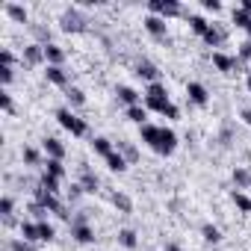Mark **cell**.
<instances>
[{"instance_id":"cell-1","label":"cell","mask_w":251,"mask_h":251,"mask_svg":"<svg viewBox=\"0 0 251 251\" xmlns=\"http://www.w3.org/2000/svg\"><path fill=\"white\" fill-rule=\"evenodd\" d=\"M56 118H59V124H62V127H65V130H71L74 136H83V133H86V121H83V118H77L74 112H68V109H59V112H56Z\"/></svg>"},{"instance_id":"cell-2","label":"cell","mask_w":251,"mask_h":251,"mask_svg":"<svg viewBox=\"0 0 251 251\" xmlns=\"http://www.w3.org/2000/svg\"><path fill=\"white\" fill-rule=\"evenodd\" d=\"M177 148V136H175V130H169V127H160V136H157V145H154V151L157 154H172Z\"/></svg>"},{"instance_id":"cell-3","label":"cell","mask_w":251,"mask_h":251,"mask_svg":"<svg viewBox=\"0 0 251 251\" xmlns=\"http://www.w3.org/2000/svg\"><path fill=\"white\" fill-rule=\"evenodd\" d=\"M36 204H42V207H48L50 213H59L62 219L68 216V213L62 210V204H59V201H56V198H53V195H50V192L45 189V186H39V189H36Z\"/></svg>"},{"instance_id":"cell-4","label":"cell","mask_w":251,"mask_h":251,"mask_svg":"<svg viewBox=\"0 0 251 251\" xmlns=\"http://www.w3.org/2000/svg\"><path fill=\"white\" fill-rule=\"evenodd\" d=\"M151 12L160 18H172V15H180V3H175V0H151Z\"/></svg>"},{"instance_id":"cell-5","label":"cell","mask_w":251,"mask_h":251,"mask_svg":"<svg viewBox=\"0 0 251 251\" xmlns=\"http://www.w3.org/2000/svg\"><path fill=\"white\" fill-rule=\"evenodd\" d=\"M145 27H148V33H154L157 39L166 36V18H160V15H148V18H145Z\"/></svg>"},{"instance_id":"cell-6","label":"cell","mask_w":251,"mask_h":251,"mask_svg":"<svg viewBox=\"0 0 251 251\" xmlns=\"http://www.w3.org/2000/svg\"><path fill=\"white\" fill-rule=\"evenodd\" d=\"M62 30H65V33H77V30H83V18H80L77 12H65V15H62Z\"/></svg>"},{"instance_id":"cell-7","label":"cell","mask_w":251,"mask_h":251,"mask_svg":"<svg viewBox=\"0 0 251 251\" xmlns=\"http://www.w3.org/2000/svg\"><path fill=\"white\" fill-rule=\"evenodd\" d=\"M148 100H154V103H169L166 86H163V83H151V86H148Z\"/></svg>"},{"instance_id":"cell-8","label":"cell","mask_w":251,"mask_h":251,"mask_svg":"<svg viewBox=\"0 0 251 251\" xmlns=\"http://www.w3.org/2000/svg\"><path fill=\"white\" fill-rule=\"evenodd\" d=\"M45 151H48L50 160H62V154H65V148H62L59 139H45Z\"/></svg>"},{"instance_id":"cell-9","label":"cell","mask_w":251,"mask_h":251,"mask_svg":"<svg viewBox=\"0 0 251 251\" xmlns=\"http://www.w3.org/2000/svg\"><path fill=\"white\" fill-rule=\"evenodd\" d=\"M45 74H48V80H50V83H56V86H65V83H68V77H65V71H62L59 65H48V71H45Z\"/></svg>"},{"instance_id":"cell-10","label":"cell","mask_w":251,"mask_h":251,"mask_svg":"<svg viewBox=\"0 0 251 251\" xmlns=\"http://www.w3.org/2000/svg\"><path fill=\"white\" fill-rule=\"evenodd\" d=\"M186 92H189V98H192L195 103H201V106L207 103V89H204L201 83H189V89H186Z\"/></svg>"},{"instance_id":"cell-11","label":"cell","mask_w":251,"mask_h":251,"mask_svg":"<svg viewBox=\"0 0 251 251\" xmlns=\"http://www.w3.org/2000/svg\"><path fill=\"white\" fill-rule=\"evenodd\" d=\"M62 56H65V53H62V48H56V45H45V59H48L50 65H59V62H62Z\"/></svg>"},{"instance_id":"cell-12","label":"cell","mask_w":251,"mask_h":251,"mask_svg":"<svg viewBox=\"0 0 251 251\" xmlns=\"http://www.w3.org/2000/svg\"><path fill=\"white\" fill-rule=\"evenodd\" d=\"M42 59H45V45H30V48H27V62L36 65V62H42Z\"/></svg>"},{"instance_id":"cell-13","label":"cell","mask_w":251,"mask_h":251,"mask_svg":"<svg viewBox=\"0 0 251 251\" xmlns=\"http://www.w3.org/2000/svg\"><path fill=\"white\" fill-rule=\"evenodd\" d=\"M157 136H160V127H154V124H142V139L154 148L157 145Z\"/></svg>"},{"instance_id":"cell-14","label":"cell","mask_w":251,"mask_h":251,"mask_svg":"<svg viewBox=\"0 0 251 251\" xmlns=\"http://www.w3.org/2000/svg\"><path fill=\"white\" fill-rule=\"evenodd\" d=\"M106 166H109L112 172H124V169H127V160H124L121 154H115V151H112V154L106 157Z\"/></svg>"},{"instance_id":"cell-15","label":"cell","mask_w":251,"mask_h":251,"mask_svg":"<svg viewBox=\"0 0 251 251\" xmlns=\"http://www.w3.org/2000/svg\"><path fill=\"white\" fill-rule=\"evenodd\" d=\"M118 98L127 103V106H136V100H139V95H136L130 86H121V89H118Z\"/></svg>"},{"instance_id":"cell-16","label":"cell","mask_w":251,"mask_h":251,"mask_svg":"<svg viewBox=\"0 0 251 251\" xmlns=\"http://www.w3.org/2000/svg\"><path fill=\"white\" fill-rule=\"evenodd\" d=\"M213 62H216L219 71H230V68L236 65V59H230V56H225V53H213Z\"/></svg>"},{"instance_id":"cell-17","label":"cell","mask_w":251,"mask_h":251,"mask_svg":"<svg viewBox=\"0 0 251 251\" xmlns=\"http://www.w3.org/2000/svg\"><path fill=\"white\" fill-rule=\"evenodd\" d=\"M136 74H139V77H145V80H154V83H157V74H160V71H157V68H154L151 62H139Z\"/></svg>"},{"instance_id":"cell-18","label":"cell","mask_w":251,"mask_h":251,"mask_svg":"<svg viewBox=\"0 0 251 251\" xmlns=\"http://www.w3.org/2000/svg\"><path fill=\"white\" fill-rule=\"evenodd\" d=\"M189 24H192V30H195L198 36H207V30H210V24H207L201 15H189Z\"/></svg>"},{"instance_id":"cell-19","label":"cell","mask_w":251,"mask_h":251,"mask_svg":"<svg viewBox=\"0 0 251 251\" xmlns=\"http://www.w3.org/2000/svg\"><path fill=\"white\" fill-rule=\"evenodd\" d=\"M80 186H83V192H98V177L86 169V172H83V183H80Z\"/></svg>"},{"instance_id":"cell-20","label":"cell","mask_w":251,"mask_h":251,"mask_svg":"<svg viewBox=\"0 0 251 251\" xmlns=\"http://www.w3.org/2000/svg\"><path fill=\"white\" fill-rule=\"evenodd\" d=\"M21 236H24L27 242H33V239H42V236H39V225H30V222H24V225H21Z\"/></svg>"},{"instance_id":"cell-21","label":"cell","mask_w":251,"mask_h":251,"mask_svg":"<svg viewBox=\"0 0 251 251\" xmlns=\"http://www.w3.org/2000/svg\"><path fill=\"white\" fill-rule=\"evenodd\" d=\"M112 204H115L121 213H130V207H133V204H130V198H127V195H121V192H115V195H112Z\"/></svg>"},{"instance_id":"cell-22","label":"cell","mask_w":251,"mask_h":251,"mask_svg":"<svg viewBox=\"0 0 251 251\" xmlns=\"http://www.w3.org/2000/svg\"><path fill=\"white\" fill-rule=\"evenodd\" d=\"M6 12H9V18H15V21H27V9L24 6H15V3H6Z\"/></svg>"},{"instance_id":"cell-23","label":"cell","mask_w":251,"mask_h":251,"mask_svg":"<svg viewBox=\"0 0 251 251\" xmlns=\"http://www.w3.org/2000/svg\"><path fill=\"white\" fill-rule=\"evenodd\" d=\"M127 118H130V121H136V124H145V118H148V115H145V109L136 103V106H127Z\"/></svg>"},{"instance_id":"cell-24","label":"cell","mask_w":251,"mask_h":251,"mask_svg":"<svg viewBox=\"0 0 251 251\" xmlns=\"http://www.w3.org/2000/svg\"><path fill=\"white\" fill-rule=\"evenodd\" d=\"M39 186H45V189H48L50 195H56V192H59V177H53V175H45Z\"/></svg>"},{"instance_id":"cell-25","label":"cell","mask_w":251,"mask_h":251,"mask_svg":"<svg viewBox=\"0 0 251 251\" xmlns=\"http://www.w3.org/2000/svg\"><path fill=\"white\" fill-rule=\"evenodd\" d=\"M74 236H77L80 242H92V239H95V233H92L89 225H77V227H74Z\"/></svg>"},{"instance_id":"cell-26","label":"cell","mask_w":251,"mask_h":251,"mask_svg":"<svg viewBox=\"0 0 251 251\" xmlns=\"http://www.w3.org/2000/svg\"><path fill=\"white\" fill-rule=\"evenodd\" d=\"M118 239H121V245H124V248H136V233H133V230H121V233H118Z\"/></svg>"},{"instance_id":"cell-27","label":"cell","mask_w":251,"mask_h":251,"mask_svg":"<svg viewBox=\"0 0 251 251\" xmlns=\"http://www.w3.org/2000/svg\"><path fill=\"white\" fill-rule=\"evenodd\" d=\"M222 39H225V33H222V30H216V27H210V30H207V36H204V42H207V45H222Z\"/></svg>"},{"instance_id":"cell-28","label":"cell","mask_w":251,"mask_h":251,"mask_svg":"<svg viewBox=\"0 0 251 251\" xmlns=\"http://www.w3.org/2000/svg\"><path fill=\"white\" fill-rule=\"evenodd\" d=\"M233 24H236V27H248V24H251V15H248L245 9H233Z\"/></svg>"},{"instance_id":"cell-29","label":"cell","mask_w":251,"mask_h":251,"mask_svg":"<svg viewBox=\"0 0 251 251\" xmlns=\"http://www.w3.org/2000/svg\"><path fill=\"white\" fill-rule=\"evenodd\" d=\"M233 201H236V207H239V210L251 213V198H248V195H242V192H233Z\"/></svg>"},{"instance_id":"cell-30","label":"cell","mask_w":251,"mask_h":251,"mask_svg":"<svg viewBox=\"0 0 251 251\" xmlns=\"http://www.w3.org/2000/svg\"><path fill=\"white\" fill-rule=\"evenodd\" d=\"M95 151H98V154H103V157H109V154H112L109 139H95Z\"/></svg>"},{"instance_id":"cell-31","label":"cell","mask_w":251,"mask_h":251,"mask_svg":"<svg viewBox=\"0 0 251 251\" xmlns=\"http://www.w3.org/2000/svg\"><path fill=\"white\" fill-rule=\"evenodd\" d=\"M48 175H53V177H62V175H65L62 163H59V160H48Z\"/></svg>"},{"instance_id":"cell-32","label":"cell","mask_w":251,"mask_h":251,"mask_svg":"<svg viewBox=\"0 0 251 251\" xmlns=\"http://www.w3.org/2000/svg\"><path fill=\"white\" fill-rule=\"evenodd\" d=\"M204 239H207V242H219V239H222L219 227H213V225H204Z\"/></svg>"},{"instance_id":"cell-33","label":"cell","mask_w":251,"mask_h":251,"mask_svg":"<svg viewBox=\"0 0 251 251\" xmlns=\"http://www.w3.org/2000/svg\"><path fill=\"white\" fill-rule=\"evenodd\" d=\"M118 148L124 151V160H130V163L139 157V154H136V148H133V145H127V142H118Z\"/></svg>"},{"instance_id":"cell-34","label":"cell","mask_w":251,"mask_h":251,"mask_svg":"<svg viewBox=\"0 0 251 251\" xmlns=\"http://www.w3.org/2000/svg\"><path fill=\"white\" fill-rule=\"evenodd\" d=\"M68 100H71V103H74V106H80V103H83V100H86V95H83V92H80V89H68Z\"/></svg>"},{"instance_id":"cell-35","label":"cell","mask_w":251,"mask_h":251,"mask_svg":"<svg viewBox=\"0 0 251 251\" xmlns=\"http://www.w3.org/2000/svg\"><path fill=\"white\" fill-rule=\"evenodd\" d=\"M39 236L48 242V239H53V227L48 225V222H39Z\"/></svg>"},{"instance_id":"cell-36","label":"cell","mask_w":251,"mask_h":251,"mask_svg":"<svg viewBox=\"0 0 251 251\" xmlns=\"http://www.w3.org/2000/svg\"><path fill=\"white\" fill-rule=\"evenodd\" d=\"M233 180L245 186V183H251V175H248V172H242V169H236V172H233Z\"/></svg>"},{"instance_id":"cell-37","label":"cell","mask_w":251,"mask_h":251,"mask_svg":"<svg viewBox=\"0 0 251 251\" xmlns=\"http://www.w3.org/2000/svg\"><path fill=\"white\" fill-rule=\"evenodd\" d=\"M12 251H36V248H33L27 239H15V242H12Z\"/></svg>"},{"instance_id":"cell-38","label":"cell","mask_w":251,"mask_h":251,"mask_svg":"<svg viewBox=\"0 0 251 251\" xmlns=\"http://www.w3.org/2000/svg\"><path fill=\"white\" fill-rule=\"evenodd\" d=\"M239 56H242L245 62H251V42H242V45H239Z\"/></svg>"},{"instance_id":"cell-39","label":"cell","mask_w":251,"mask_h":251,"mask_svg":"<svg viewBox=\"0 0 251 251\" xmlns=\"http://www.w3.org/2000/svg\"><path fill=\"white\" fill-rule=\"evenodd\" d=\"M30 213H33L36 219H45V213H48V207H42V204H30Z\"/></svg>"},{"instance_id":"cell-40","label":"cell","mask_w":251,"mask_h":251,"mask_svg":"<svg viewBox=\"0 0 251 251\" xmlns=\"http://www.w3.org/2000/svg\"><path fill=\"white\" fill-rule=\"evenodd\" d=\"M0 213H3V216L12 213V198H3V201H0Z\"/></svg>"},{"instance_id":"cell-41","label":"cell","mask_w":251,"mask_h":251,"mask_svg":"<svg viewBox=\"0 0 251 251\" xmlns=\"http://www.w3.org/2000/svg\"><path fill=\"white\" fill-rule=\"evenodd\" d=\"M204 9H210V12H219V9H222V3H219V0H204Z\"/></svg>"},{"instance_id":"cell-42","label":"cell","mask_w":251,"mask_h":251,"mask_svg":"<svg viewBox=\"0 0 251 251\" xmlns=\"http://www.w3.org/2000/svg\"><path fill=\"white\" fill-rule=\"evenodd\" d=\"M0 106H3V109H12V98H9L6 92H0Z\"/></svg>"},{"instance_id":"cell-43","label":"cell","mask_w":251,"mask_h":251,"mask_svg":"<svg viewBox=\"0 0 251 251\" xmlns=\"http://www.w3.org/2000/svg\"><path fill=\"white\" fill-rule=\"evenodd\" d=\"M0 62H3V68H12V53L3 50V53H0Z\"/></svg>"},{"instance_id":"cell-44","label":"cell","mask_w":251,"mask_h":251,"mask_svg":"<svg viewBox=\"0 0 251 251\" xmlns=\"http://www.w3.org/2000/svg\"><path fill=\"white\" fill-rule=\"evenodd\" d=\"M163 115H166V118H177V106H175V103H169V106L163 109Z\"/></svg>"},{"instance_id":"cell-45","label":"cell","mask_w":251,"mask_h":251,"mask_svg":"<svg viewBox=\"0 0 251 251\" xmlns=\"http://www.w3.org/2000/svg\"><path fill=\"white\" fill-rule=\"evenodd\" d=\"M24 160H27V163H39V154H36L33 148H27V151H24Z\"/></svg>"},{"instance_id":"cell-46","label":"cell","mask_w":251,"mask_h":251,"mask_svg":"<svg viewBox=\"0 0 251 251\" xmlns=\"http://www.w3.org/2000/svg\"><path fill=\"white\" fill-rule=\"evenodd\" d=\"M0 80H3V83H12V68H0Z\"/></svg>"},{"instance_id":"cell-47","label":"cell","mask_w":251,"mask_h":251,"mask_svg":"<svg viewBox=\"0 0 251 251\" xmlns=\"http://www.w3.org/2000/svg\"><path fill=\"white\" fill-rule=\"evenodd\" d=\"M80 192H83V186H80V183H77V186H71V189H68V195H71V198H77V195H80Z\"/></svg>"},{"instance_id":"cell-48","label":"cell","mask_w":251,"mask_h":251,"mask_svg":"<svg viewBox=\"0 0 251 251\" xmlns=\"http://www.w3.org/2000/svg\"><path fill=\"white\" fill-rule=\"evenodd\" d=\"M242 118H245V124L251 127V109H245V112H242Z\"/></svg>"},{"instance_id":"cell-49","label":"cell","mask_w":251,"mask_h":251,"mask_svg":"<svg viewBox=\"0 0 251 251\" xmlns=\"http://www.w3.org/2000/svg\"><path fill=\"white\" fill-rule=\"evenodd\" d=\"M242 9H245V12L251 15V0H245V3H242Z\"/></svg>"},{"instance_id":"cell-50","label":"cell","mask_w":251,"mask_h":251,"mask_svg":"<svg viewBox=\"0 0 251 251\" xmlns=\"http://www.w3.org/2000/svg\"><path fill=\"white\" fill-rule=\"evenodd\" d=\"M169 251H180V248H177V245H169Z\"/></svg>"},{"instance_id":"cell-51","label":"cell","mask_w":251,"mask_h":251,"mask_svg":"<svg viewBox=\"0 0 251 251\" xmlns=\"http://www.w3.org/2000/svg\"><path fill=\"white\" fill-rule=\"evenodd\" d=\"M248 92H251V74H248Z\"/></svg>"},{"instance_id":"cell-52","label":"cell","mask_w":251,"mask_h":251,"mask_svg":"<svg viewBox=\"0 0 251 251\" xmlns=\"http://www.w3.org/2000/svg\"><path fill=\"white\" fill-rule=\"evenodd\" d=\"M245 30H248V36H251V24H248V27H245Z\"/></svg>"}]
</instances>
